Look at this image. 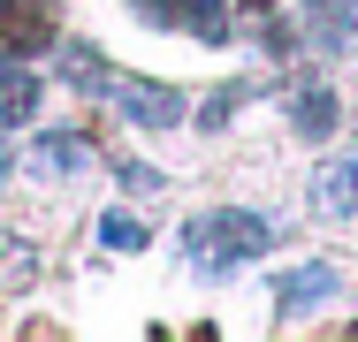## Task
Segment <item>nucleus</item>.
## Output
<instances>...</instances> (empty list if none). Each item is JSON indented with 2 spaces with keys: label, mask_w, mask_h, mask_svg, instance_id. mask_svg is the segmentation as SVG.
Segmentation results:
<instances>
[{
  "label": "nucleus",
  "mask_w": 358,
  "mask_h": 342,
  "mask_svg": "<svg viewBox=\"0 0 358 342\" xmlns=\"http://www.w3.org/2000/svg\"><path fill=\"white\" fill-rule=\"evenodd\" d=\"M107 107H115V122H130L145 137H168V130L191 122V99L176 84H145V76H115L107 84Z\"/></svg>",
  "instance_id": "nucleus-2"
},
{
  "label": "nucleus",
  "mask_w": 358,
  "mask_h": 342,
  "mask_svg": "<svg viewBox=\"0 0 358 342\" xmlns=\"http://www.w3.org/2000/svg\"><path fill=\"white\" fill-rule=\"evenodd\" d=\"M244 99H252V84H221L214 99H206V107H199V114H206V122H199V130H229V114H236V107H244Z\"/></svg>",
  "instance_id": "nucleus-12"
},
{
  "label": "nucleus",
  "mask_w": 358,
  "mask_h": 342,
  "mask_svg": "<svg viewBox=\"0 0 358 342\" xmlns=\"http://www.w3.org/2000/svg\"><path fill=\"white\" fill-rule=\"evenodd\" d=\"M38 267H46V259H38V244H31V236H15V228H0V289H31Z\"/></svg>",
  "instance_id": "nucleus-10"
},
{
  "label": "nucleus",
  "mask_w": 358,
  "mask_h": 342,
  "mask_svg": "<svg viewBox=\"0 0 358 342\" xmlns=\"http://www.w3.org/2000/svg\"><path fill=\"white\" fill-rule=\"evenodd\" d=\"M313 205H320L328 221H358V152H343V160H328V168H320Z\"/></svg>",
  "instance_id": "nucleus-9"
},
{
  "label": "nucleus",
  "mask_w": 358,
  "mask_h": 342,
  "mask_svg": "<svg viewBox=\"0 0 358 342\" xmlns=\"http://www.w3.org/2000/svg\"><path fill=\"white\" fill-rule=\"evenodd\" d=\"M244 8H252V15H267V8H275V0H244Z\"/></svg>",
  "instance_id": "nucleus-15"
},
{
  "label": "nucleus",
  "mask_w": 358,
  "mask_h": 342,
  "mask_svg": "<svg viewBox=\"0 0 358 342\" xmlns=\"http://www.w3.org/2000/svg\"><path fill=\"white\" fill-rule=\"evenodd\" d=\"M99 244L107 251H145V221L138 213H99Z\"/></svg>",
  "instance_id": "nucleus-11"
},
{
  "label": "nucleus",
  "mask_w": 358,
  "mask_h": 342,
  "mask_svg": "<svg viewBox=\"0 0 358 342\" xmlns=\"http://www.w3.org/2000/svg\"><path fill=\"white\" fill-rule=\"evenodd\" d=\"M138 23H160V31H191L206 46H229V8L236 0H130Z\"/></svg>",
  "instance_id": "nucleus-4"
},
{
  "label": "nucleus",
  "mask_w": 358,
  "mask_h": 342,
  "mask_svg": "<svg viewBox=\"0 0 358 342\" xmlns=\"http://www.w3.org/2000/svg\"><path fill=\"white\" fill-rule=\"evenodd\" d=\"M336 289H343V274L328 267V259H313V267H297L282 289H275V304H282V320H305V312H313V304H328Z\"/></svg>",
  "instance_id": "nucleus-6"
},
{
  "label": "nucleus",
  "mask_w": 358,
  "mask_h": 342,
  "mask_svg": "<svg viewBox=\"0 0 358 342\" xmlns=\"http://www.w3.org/2000/svg\"><path fill=\"white\" fill-rule=\"evenodd\" d=\"M176 244H183V267H191V274L229 281L236 267H252V259L275 251V221H267V213H244V205H206V213L183 221Z\"/></svg>",
  "instance_id": "nucleus-1"
},
{
  "label": "nucleus",
  "mask_w": 358,
  "mask_h": 342,
  "mask_svg": "<svg viewBox=\"0 0 358 342\" xmlns=\"http://www.w3.org/2000/svg\"><path fill=\"white\" fill-rule=\"evenodd\" d=\"M336 122H343V99H336L328 84H297V91H289V130L297 137L320 144V137H336Z\"/></svg>",
  "instance_id": "nucleus-8"
},
{
  "label": "nucleus",
  "mask_w": 358,
  "mask_h": 342,
  "mask_svg": "<svg viewBox=\"0 0 358 342\" xmlns=\"http://www.w3.org/2000/svg\"><path fill=\"white\" fill-rule=\"evenodd\" d=\"M343 23H351V31H358V0H343Z\"/></svg>",
  "instance_id": "nucleus-14"
},
{
  "label": "nucleus",
  "mask_w": 358,
  "mask_h": 342,
  "mask_svg": "<svg viewBox=\"0 0 358 342\" xmlns=\"http://www.w3.org/2000/svg\"><path fill=\"white\" fill-rule=\"evenodd\" d=\"M62 38V8L54 0H0V61H31Z\"/></svg>",
  "instance_id": "nucleus-3"
},
{
  "label": "nucleus",
  "mask_w": 358,
  "mask_h": 342,
  "mask_svg": "<svg viewBox=\"0 0 358 342\" xmlns=\"http://www.w3.org/2000/svg\"><path fill=\"white\" fill-rule=\"evenodd\" d=\"M23 168H31V175H54V183H76V175L92 168V137L84 130H46V137H31Z\"/></svg>",
  "instance_id": "nucleus-5"
},
{
  "label": "nucleus",
  "mask_w": 358,
  "mask_h": 342,
  "mask_svg": "<svg viewBox=\"0 0 358 342\" xmlns=\"http://www.w3.org/2000/svg\"><path fill=\"white\" fill-rule=\"evenodd\" d=\"M115 175H122L138 198H152V191H160V168H145V160H115Z\"/></svg>",
  "instance_id": "nucleus-13"
},
{
  "label": "nucleus",
  "mask_w": 358,
  "mask_h": 342,
  "mask_svg": "<svg viewBox=\"0 0 358 342\" xmlns=\"http://www.w3.org/2000/svg\"><path fill=\"white\" fill-rule=\"evenodd\" d=\"M38 99H46V84H38L31 68L0 61V130H31V122H38Z\"/></svg>",
  "instance_id": "nucleus-7"
}]
</instances>
